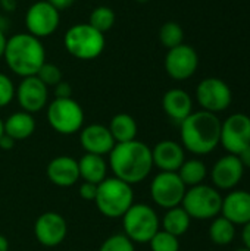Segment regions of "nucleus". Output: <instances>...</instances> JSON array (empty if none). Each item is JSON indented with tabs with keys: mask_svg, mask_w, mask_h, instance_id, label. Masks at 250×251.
<instances>
[{
	"mask_svg": "<svg viewBox=\"0 0 250 251\" xmlns=\"http://www.w3.org/2000/svg\"><path fill=\"white\" fill-rule=\"evenodd\" d=\"M196 100L202 110L218 115L230 107L233 101V93L230 85L224 79L209 76L197 84Z\"/></svg>",
	"mask_w": 250,
	"mask_h": 251,
	"instance_id": "obj_10",
	"label": "nucleus"
},
{
	"mask_svg": "<svg viewBox=\"0 0 250 251\" xmlns=\"http://www.w3.org/2000/svg\"><path fill=\"white\" fill-rule=\"evenodd\" d=\"M65 50L75 59L90 62L97 59L106 47V37L88 22L69 26L63 34Z\"/></svg>",
	"mask_w": 250,
	"mask_h": 251,
	"instance_id": "obj_4",
	"label": "nucleus"
},
{
	"mask_svg": "<svg viewBox=\"0 0 250 251\" xmlns=\"http://www.w3.org/2000/svg\"><path fill=\"white\" fill-rule=\"evenodd\" d=\"M0 6L4 12H12L16 9V0H0Z\"/></svg>",
	"mask_w": 250,
	"mask_h": 251,
	"instance_id": "obj_40",
	"label": "nucleus"
},
{
	"mask_svg": "<svg viewBox=\"0 0 250 251\" xmlns=\"http://www.w3.org/2000/svg\"><path fill=\"white\" fill-rule=\"evenodd\" d=\"M165 115L175 124H181L193 112V99L183 88H171L162 97Z\"/></svg>",
	"mask_w": 250,
	"mask_h": 251,
	"instance_id": "obj_21",
	"label": "nucleus"
},
{
	"mask_svg": "<svg viewBox=\"0 0 250 251\" xmlns=\"http://www.w3.org/2000/svg\"><path fill=\"white\" fill-rule=\"evenodd\" d=\"M221 216L228 219L236 226H243L250 222V191H228V194L222 197Z\"/></svg>",
	"mask_w": 250,
	"mask_h": 251,
	"instance_id": "obj_19",
	"label": "nucleus"
},
{
	"mask_svg": "<svg viewBox=\"0 0 250 251\" xmlns=\"http://www.w3.org/2000/svg\"><path fill=\"white\" fill-rule=\"evenodd\" d=\"M236 251H249V250H246V249H240V250H236Z\"/></svg>",
	"mask_w": 250,
	"mask_h": 251,
	"instance_id": "obj_45",
	"label": "nucleus"
},
{
	"mask_svg": "<svg viewBox=\"0 0 250 251\" xmlns=\"http://www.w3.org/2000/svg\"><path fill=\"white\" fill-rule=\"evenodd\" d=\"M108 156V166L113 176L130 185L144 181L153 169L152 149L139 140L115 144Z\"/></svg>",
	"mask_w": 250,
	"mask_h": 251,
	"instance_id": "obj_1",
	"label": "nucleus"
},
{
	"mask_svg": "<svg viewBox=\"0 0 250 251\" xmlns=\"http://www.w3.org/2000/svg\"><path fill=\"white\" fill-rule=\"evenodd\" d=\"M80 144L85 153L106 156L115 147V140L109 128L103 124H90L80 131Z\"/></svg>",
	"mask_w": 250,
	"mask_h": 251,
	"instance_id": "obj_17",
	"label": "nucleus"
},
{
	"mask_svg": "<svg viewBox=\"0 0 250 251\" xmlns=\"http://www.w3.org/2000/svg\"><path fill=\"white\" fill-rule=\"evenodd\" d=\"M152 160L159 172H177L186 160V150L181 143L162 140L152 149Z\"/></svg>",
	"mask_w": 250,
	"mask_h": 251,
	"instance_id": "obj_18",
	"label": "nucleus"
},
{
	"mask_svg": "<svg viewBox=\"0 0 250 251\" xmlns=\"http://www.w3.org/2000/svg\"><path fill=\"white\" fill-rule=\"evenodd\" d=\"M97 210L109 219H121L125 212L134 204L133 185L112 176L97 185L94 199Z\"/></svg>",
	"mask_w": 250,
	"mask_h": 251,
	"instance_id": "obj_5",
	"label": "nucleus"
},
{
	"mask_svg": "<svg viewBox=\"0 0 250 251\" xmlns=\"http://www.w3.org/2000/svg\"><path fill=\"white\" fill-rule=\"evenodd\" d=\"M220 144L228 154L239 156L250 146V116L245 113H233L221 122Z\"/></svg>",
	"mask_w": 250,
	"mask_h": 251,
	"instance_id": "obj_12",
	"label": "nucleus"
},
{
	"mask_svg": "<svg viewBox=\"0 0 250 251\" xmlns=\"http://www.w3.org/2000/svg\"><path fill=\"white\" fill-rule=\"evenodd\" d=\"M68 234L65 218L57 212H44L34 224V235L44 247H57Z\"/></svg>",
	"mask_w": 250,
	"mask_h": 251,
	"instance_id": "obj_15",
	"label": "nucleus"
},
{
	"mask_svg": "<svg viewBox=\"0 0 250 251\" xmlns=\"http://www.w3.org/2000/svg\"><path fill=\"white\" fill-rule=\"evenodd\" d=\"M109 131L115 143H127L137 140V122L128 113H116L109 122Z\"/></svg>",
	"mask_w": 250,
	"mask_h": 251,
	"instance_id": "obj_24",
	"label": "nucleus"
},
{
	"mask_svg": "<svg viewBox=\"0 0 250 251\" xmlns=\"http://www.w3.org/2000/svg\"><path fill=\"white\" fill-rule=\"evenodd\" d=\"M134 1H137V3H147V1H150V0H134Z\"/></svg>",
	"mask_w": 250,
	"mask_h": 251,
	"instance_id": "obj_44",
	"label": "nucleus"
},
{
	"mask_svg": "<svg viewBox=\"0 0 250 251\" xmlns=\"http://www.w3.org/2000/svg\"><path fill=\"white\" fill-rule=\"evenodd\" d=\"M46 87H55L56 84H59L63 78L60 68L56 63L52 62H44V65L40 68V71L35 75Z\"/></svg>",
	"mask_w": 250,
	"mask_h": 251,
	"instance_id": "obj_31",
	"label": "nucleus"
},
{
	"mask_svg": "<svg viewBox=\"0 0 250 251\" xmlns=\"http://www.w3.org/2000/svg\"><path fill=\"white\" fill-rule=\"evenodd\" d=\"M46 1L50 3V4H52L55 9H57L59 12L69 9V7L75 3V0H46Z\"/></svg>",
	"mask_w": 250,
	"mask_h": 251,
	"instance_id": "obj_36",
	"label": "nucleus"
},
{
	"mask_svg": "<svg viewBox=\"0 0 250 251\" xmlns=\"http://www.w3.org/2000/svg\"><path fill=\"white\" fill-rule=\"evenodd\" d=\"M15 99L24 112L38 113L49 104V87H46L35 75L22 78L15 91Z\"/></svg>",
	"mask_w": 250,
	"mask_h": 251,
	"instance_id": "obj_14",
	"label": "nucleus"
},
{
	"mask_svg": "<svg viewBox=\"0 0 250 251\" xmlns=\"http://www.w3.org/2000/svg\"><path fill=\"white\" fill-rule=\"evenodd\" d=\"M237 157H239V160L242 162V165H243L245 169H250V146L249 147H246Z\"/></svg>",
	"mask_w": 250,
	"mask_h": 251,
	"instance_id": "obj_39",
	"label": "nucleus"
},
{
	"mask_svg": "<svg viewBox=\"0 0 250 251\" xmlns=\"http://www.w3.org/2000/svg\"><path fill=\"white\" fill-rule=\"evenodd\" d=\"M242 243H243V249L250 251V222L242 226Z\"/></svg>",
	"mask_w": 250,
	"mask_h": 251,
	"instance_id": "obj_37",
	"label": "nucleus"
},
{
	"mask_svg": "<svg viewBox=\"0 0 250 251\" xmlns=\"http://www.w3.org/2000/svg\"><path fill=\"white\" fill-rule=\"evenodd\" d=\"M4 134L12 137L15 141H22L29 138L35 131V119L31 113L19 110L7 116L6 121H3Z\"/></svg>",
	"mask_w": 250,
	"mask_h": 251,
	"instance_id": "obj_23",
	"label": "nucleus"
},
{
	"mask_svg": "<svg viewBox=\"0 0 250 251\" xmlns=\"http://www.w3.org/2000/svg\"><path fill=\"white\" fill-rule=\"evenodd\" d=\"M6 44H7V37H6V32H4L3 29H0V59H3V54H4Z\"/></svg>",
	"mask_w": 250,
	"mask_h": 251,
	"instance_id": "obj_41",
	"label": "nucleus"
},
{
	"mask_svg": "<svg viewBox=\"0 0 250 251\" xmlns=\"http://www.w3.org/2000/svg\"><path fill=\"white\" fill-rule=\"evenodd\" d=\"M3 59L15 75L34 76L46 62V49L40 38L28 32H16L7 38Z\"/></svg>",
	"mask_w": 250,
	"mask_h": 251,
	"instance_id": "obj_3",
	"label": "nucleus"
},
{
	"mask_svg": "<svg viewBox=\"0 0 250 251\" xmlns=\"http://www.w3.org/2000/svg\"><path fill=\"white\" fill-rule=\"evenodd\" d=\"M15 140L12 138V137H9V135H6V134H3L1 137H0V149L1 150H12L13 147H15Z\"/></svg>",
	"mask_w": 250,
	"mask_h": 251,
	"instance_id": "obj_38",
	"label": "nucleus"
},
{
	"mask_svg": "<svg viewBox=\"0 0 250 251\" xmlns=\"http://www.w3.org/2000/svg\"><path fill=\"white\" fill-rule=\"evenodd\" d=\"M187 187L177 172H159L150 182V197L155 204L168 210L181 206Z\"/></svg>",
	"mask_w": 250,
	"mask_h": 251,
	"instance_id": "obj_11",
	"label": "nucleus"
},
{
	"mask_svg": "<svg viewBox=\"0 0 250 251\" xmlns=\"http://www.w3.org/2000/svg\"><path fill=\"white\" fill-rule=\"evenodd\" d=\"M99 251H136V249L128 237L124 234H113L102 243Z\"/></svg>",
	"mask_w": 250,
	"mask_h": 251,
	"instance_id": "obj_32",
	"label": "nucleus"
},
{
	"mask_svg": "<svg viewBox=\"0 0 250 251\" xmlns=\"http://www.w3.org/2000/svg\"><path fill=\"white\" fill-rule=\"evenodd\" d=\"M121 219L124 235L137 244H149V241L161 229L158 213L146 203H134Z\"/></svg>",
	"mask_w": 250,
	"mask_h": 251,
	"instance_id": "obj_6",
	"label": "nucleus"
},
{
	"mask_svg": "<svg viewBox=\"0 0 250 251\" xmlns=\"http://www.w3.org/2000/svg\"><path fill=\"white\" fill-rule=\"evenodd\" d=\"M181 207L196 221H212L221 215L222 194L214 185L200 184L187 188Z\"/></svg>",
	"mask_w": 250,
	"mask_h": 251,
	"instance_id": "obj_7",
	"label": "nucleus"
},
{
	"mask_svg": "<svg viewBox=\"0 0 250 251\" xmlns=\"http://www.w3.org/2000/svg\"><path fill=\"white\" fill-rule=\"evenodd\" d=\"M159 41L167 50L183 44L184 43V29H183V26L178 22H174V21L165 22L159 29Z\"/></svg>",
	"mask_w": 250,
	"mask_h": 251,
	"instance_id": "obj_29",
	"label": "nucleus"
},
{
	"mask_svg": "<svg viewBox=\"0 0 250 251\" xmlns=\"http://www.w3.org/2000/svg\"><path fill=\"white\" fill-rule=\"evenodd\" d=\"M190 224H192V218L181 206L168 209L161 221L162 231H165L171 235H175L178 238L189 231Z\"/></svg>",
	"mask_w": 250,
	"mask_h": 251,
	"instance_id": "obj_25",
	"label": "nucleus"
},
{
	"mask_svg": "<svg viewBox=\"0 0 250 251\" xmlns=\"http://www.w3.org/2000/svg\"><path fill=\"white\" fill-rule=\"evenodd\" d=\"M4 134V126H3V121H1V118H0V137Z\"/></svg>",
	"mask_w": 250,
	"mask_h": 251,
	"instance_id": "obj_43",
	"label": "nucleus"
},
{
	"mask_svg": "<svg viewBox=\"0 0 250 251\" xmlns=\"http://www.w3.org/2000/svg\"><path fill=\"white\" fill-rule=\"evenodd\" d=\"M245 168L237 156L225 154L220 157L211 169L212 185L220 191H231L245 176Z\"/></svg>",
	"mask_w": 250,
	"mask_h": 251,
	"instance_id": "obj_16",
	"label": "nucleus"
},
{
	"mask_svg": "<svg viewBox=\"0 0 250 251\" xmlns=\"http://www.w3.org/2000/svg\"><path fill=\"white\" fill-rule=\"evenodd\" d=\"M164 66L172 79L186 81L196 74L199 66V54L192 46L183 43L167 51Z\"/></svg>",
	"mask_w": 250,
	"mask_h": 251,
	"instance_id": "obj_13",
	"label": "nucleus"
},
{
	"mask_svg": "<svg viewBox=\"0 0 250 251\" xmlns=\"http://www.w3.org/2000/svg\"><path fill=\"white\" fill-rule=\"evenodd\" d=\"M208 234L215 246L225 247L230 246L236 238V225H233L228 219L220 215L212 219Z\"/></svg>",
	"mask_w": 250,
	"mask_h": 251,
	"instance_id": "obj_27",
	"label": "nucleus"
},
{
	"mask_svg": "<svg viewBox=\"0 0 250 251\" xmlns=\"http://www.w3.org/2000/svg\"><path fill=\"white\" fill-rule=\"evenodd\" d=\"M115 21H116L115 10L105 4L96 6L90 12V16H88V24L103 34H106L109 29H112V26L115 25Z\"/></svg>",
	"mask_w": 250,
	"mask_h": 251,
	"instance_id": "obj_28",
	"label": "nucleus"
},
{
	"mask_svg": "<svg viewBox=\"0 0 250 251\" xmlns=\"http://www.w3.org/2000/svg\"><path fill=\"white\" fill-rule=\"evenodd\" d=\"M47 122L57 134L71 135L84 126V110L72 97L55 99L47 104Z\"/></svg>",
	"mask_w": 250,
	"mask_h": 251,
	"instance_id": "obj_8",
	"label": "nucleus"
},
{
	"mask_svg": "<svg viewBox=\"0 0 250 251\" xmlns=\"http://www.w3.org/2000/svg\"><path fill=\"white\" fill-rule=\"evenodd\" d=\"M221 122L215 113L206 110L192 112L180 124V137L184 150L196 156H206L215 151L220 146Z\"/></svg>",
	"mask_w": 250,
	"mask_h": 251,
	"instance_id": "obj_2",
	"label": "nucleus"
},
{
	"mask_svg": "<svg viewBox=\"0 0 250 251\" xmlns=\"http://www.w3.org/2000/svg\"><path fill=\"white\" fill-rule=\"evenodd\" d=\"M55 99H69V97H72V87H71V84L69 82H66V81H60L59 84H56L55 87Z\"/></svg>",
	"mask_w": 250,
	"mask_h": 251,
	"instance_id": "obj_35",
	"label": "nucleus"
},
{
	"mask_svg": "<svg viewBox=\"0 0 250 251\" xmlns=\"http://www.w3.org/2000/svg\"><path fill=\"white\" fill-rule=\"evenodd\" d=\"M80 179L99 185L108 178V162L105 156H97L91 153H84L78 160Z\"/></svg>",
	"mask_w": 250,
	"mask_h": 251,
	"instance_id": "obj_22",
	"label": "nucleus"
},
{
	"mask_svg": "<svg viewBox=\"0 0 250 251\" xmlns=\"http://www.w3.org/2000/svg\"><path fill=\"white\" fill-rule=\"evenodd\" d=\"M78 194H80V197H81L83 200L94 201L96 194H97V185H96V184H91V182L83 181V184H81L80 188H78Z\"/></svg>",
	"mask_w": 250,
	"mask_h": 251,
	"instance_id": "obj_34",
	"label": "nucleus"
},
{
	"mask_svg": "<svg viewBox=\"0 0 250 251\" xmlns=\"http://www.w3.org/2000/svg\"><path fill=\"white\" fill-rule=\"evenodd\" d=\"M27 32L43 40L53 35L60 24V12L46 0L34 1L24 16Z\"/></svg>",
	"mask_w": 250,
	"mask_h": 251,
	"instance_id": "obj_9",
	"label": "nucleus"
},
{
	"mask_svg": "<svg viewBox=\"0 0 250 251\" xmlns=\"http://www.w3.org/2000/svg\"><path fill=\"white\" fill-rule=\"evenodd\" d=\"M46 174L53 185L60 188L72 187L80 179L78 160L72 159L71 156H56L49 162Z\"/></svg>",
	"mask_w": 250,
	"mask_h": 251,
	"instance_id": "obj_20",
	"label": "nucleus"
},
{
	"mask_svg": "<svg viewBox=\"0 0 250 251\" xmlns=\"http://www.w3.org/2000/svg\"><path fill=\"white\" fill-rule=\"evenodd\" d=\"M149 246L152 251H180V240L178 237L159 229L149 241Z\"/></svg>",
	"mask_w": 250,
	"mask_h": 251,
	"instance_id": "obj_30",
	"label": "nucleus"
},
{
	"mask_svg": "<svg viewBox=\"0 0 250 251\" xmlns=\"http://www.w3.org/2000/svg\"><path fill=\"white\" fill-rule=\"evenodd\" d=\"M16 87L12 81V78L3 72H0V107L9 106L15 99Z\"/></svg>",
	"mask_w": 250,
	"mask_h": 251,
	"instance_id": "obj_33",
	"label": "nucleus"
},
{
	"mask_svg": "<svg viewBox=\"0 0 250 251\" xmlns=\"http://www.w3.org/2000/svg\"><path fill=\"white\" fill-rule=\"evenodd\" d=\"M177 174L184 182V185L190 188L205 184V179L208 176V168L205 162H202L200 159H186L181 168L177 171Z\"/></svg>",
	"mask_w": 250,
	"mask_h": 251,
	"instance_id": "obj_26",
	"label": "nucleus"
},
{
	"mask_svg": "<svg viewBox=\"0 0 250 251\" xmlns=\"http://www.w3.org/2000/svg\"><path fill=\"white\" fill-rule=\"evenodd\" d=\"M0 251H9V241L1 234H0Z\"/></svg>",
	"mask_w": 250,
	"mask_h": 251,
	"instance_id": "obj_42",
	"label": "nucleus"
}]
</instances>
